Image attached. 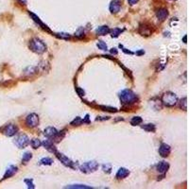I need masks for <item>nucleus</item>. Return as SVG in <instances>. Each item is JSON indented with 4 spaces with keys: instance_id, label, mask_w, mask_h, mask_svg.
Listing matches in <instances>:
<instances>
[{
    "instance_id": "nucleus-7",
    "label": "nucleus",
    "mask_w": 189,
    "mask_h": 189,
    "mask_svg": "<svg viewBox=\"0 0 189 189\" xmlns=\"http://www.w3.org/2000/svg\"><path fill=\"white\" fill-rule=\"evenodd\" d=\"M17 131H18L17 127H16L15 125H13V124H9V125H7L5 127L3 133H4V134L6 135V136L11 137V136H13V135H15L16 133H17Z\"/></svg>"
},
{
    "instance_id": "nucleus-35",
    "label": "nucleus",
    "mask_w": 189,
    "mask_h": 189,
    "mask_svg": "<svg viewBox=\"0 0 189 189\" xmlns=\"http://www.w3.org/2000/svg\"><path fill=\"white\" fill-rule=\"evenodd\" d=\"M138 1H139V0H128L129 4H130V5H131V6L134 5V4H136Z\"/></svg>"
},
{
    "instance_id": "nucleus-26",
    "label": "nucleus",
    "mask_w": 189,
    "mask_h": 189,
    "mask_svg": "<svg viewBox=\"0 0 189 189\" xmlns=\"http://www.w3.org/2000/svg\"><path fill=\"white\" fill-rule=\"evenodd\" d=\"M142 129H144L147 131H152V133H154V131H155V125H153V124H147V125L142 126Z\"/></svg>"
},
{
    "instance_id": "nucleus-4",
    "label": "nucleus",
    "mask_w": 189,
    "mask_h": 189,
    "mask_svg": "<svg viewBox=\"0 0 189 189\" xmlns=\"http://www.w3.org/2000/svg\"><path fill=\"white\" fill-rule=\"evenodd\" d=\"M81 172L83 173H91V172H94L98 168V164L96 161H91V162H86L83 165L80 166Z\"/></svg>"
},
{
    "instance_id": "nucleus-5",
    "label": "nucleus",
    "mask_w": 189,
    "mask_h": 189,
    "mask_svg": "<svg viewBox=\"0 0 189 189\" xmlns=\"http://www.w3.org/2000/svg\"><path fill=\"white\" fill-rule=\"evenodd\" d=\"M30 138H28V135H26V134H20L14 140V144L19 147V149H25V147L30 144Z\"/></svg>"
},
{
    "instance_id": "nucleus-22",
    "label": "nucleus",
    "mask_w": 189,
    "mask_h": 189,
    "mask_svg": "<svg viewBox=\"0 0 189 189\" xmlns=\"http://www.w3.org/2000/svg\"><path fill=\"white\" fill-rule=\"evenodd\" d=\"M142 122H143V119H142L140 116H134V117L131 118L130 124L133 125V126H136V125L141 124Z\"/></svg>"
},
{
    "instance_id": "nucleus-21",
    "label": "nucleus",
    "mask_w": 189,
    "mask_h": 189,
    "mask_svg": "<svg viewBox=\"0 0 189 189\" xmlns=\"http://www.w3.org/2000/svg\"><path fill=\"white\" fill-rule=\"evenodd\" d=\"M31 144V147H33L34 150H37L38 147H40L41 146H42V142H41L39 139H37V138H34V139H32L31 142H30Z\"/></svg>"
},
{
    "instance_id": "nucleus-3",
    "label": "nucleus",
    "mask_w": 189,
    "mask_h": 189,
    "mask_svg": "<svg viewBox=\"0 0 189 189\" xmlns=\"http://www.w3.org/2000/svg\"><path fill=\"white\" fill-rule=\"evenodd\" d=\"M162 103L166 107H173L177 104L178 97L175 94L171 92H166L162 96Z\"/></svg>"
},
{
    "instance_id": "nucleus-10",
    "label": "nucleus",
    "mask_w": 189,
    "mask_h": 189,
    "mask_svg": "<svg viewBox=\"0 0 189 189\" xmlns=\"http://www.w3.org/2000/svg\"><path fill=\"white\" fill-rule=\"evenodd\" d=\"M110 11L112 12V13H117V12L120 11L121 9V3L119 0H113L112 2L110 4Z\"/></svg>"
},
{
    "instance_id": "nucleus-30",
    "label": "nucleus",
    "mask_w": 189,
    "mask_h": 189,
    "mask_svg": "<svg viewBox=\"0 0 189 189\" xmlns=\"http://www.w3.org/2000/svg\"><path fill=\"white\" fill-rule=\"evenodd\" d=\"M56 37H58L59 39H64V40H68L70 38V35L68 33H64V32H61V33H56Z\"/></svg>"
},
{
    "instance_id": "nucleus-12",
    "label": "nucleus",
    "mask_w": 189,
    "mask_h": 189,
    "mask_svg": "<svg viewBox=\"0 0 189 189\" xmlns=\"http://www.w3.org/2000/svg\"><path fill=\"white\" fill-rule=\"evenodd\" d=\"M156 16H157L158 20H160V21H165L168 16V11L165 8H161V9L157 10V11H156Z\"/></svg>"
},
{
    "instance_id": "nucleus-36",
    "label": "nucleus",
    "mask_w": 189,
    "mask_h": 189,
    "mask_svg": "<svg viewBox=\"0 0 189 189\" xmlns=\"http://www.w3.org/2000/svg\"><path fill=\"white\" fill-rule=\"evenodd\" d=\"M83 123H89L90 122L89 121V116H88V114H86L85 119H83Z\"/></svg>"
},
{
    "instance_id": "nucleus-32",
    "label": "nucleus",
    "mask_w": 189,
    "mask_h": 189,
    "mask_svg": "<svg viewBox=\"0 0 189 189\" xmlns=\"http://www.w3.org/2000/svg\"><path fill=\"white\" fill-rule=\"evenodd\" d=\"M25 183L28 184V188H31V189H34L35 186L33 184V181L30 180V179H26L25 180Z\"/></svg>"
},
{
    "instance_id": "nucleus-6",
    "label": "nucleus",
    "mask_w": 189,
    "mask_h": 189,
    "mask_svg": "<svg viewBox=\"0 0 189 189\" xmlns=\"http://www.w3.org/2000/svg\"><path fill=\"white\" fill-rule=\"evenodd\" d=\"M26 124L30 128H34V127L38 126L39 124V116L36 114L32 113L30 114H28L26 118Z\"/></svg>"
},
{
    "instance_id": "nucleus-40",
    "label": "nucleus",
    "mask_w": 189,
    "mask_h": 189,
    "mask_svg": "<svg viewBox=\"0 0 189 189\" xmlns=\"http://www.w3.org/2000/svg\"><path fill=\"white\" fill-rule=\"evenodd\" d=\"M144 53H145V51H143V50H142V51H139V52H137L136 54H137V55H141V54H144Z\"/></svg>"
},
{
    "instance_id": "nucleus-41",
    "label": "nucleus",
    "mask_w": 189,
    "mask_h": 189,
    "mask_svg": "<svg viewBox=\"0 0 189 189\" xmlns=\"http://www.w3.org/2000/svg\"><path fill=\"white\" fill-rule=\"evenodd\" d=\"M183 43H186V36L183 37Z\"/></svg>"
},
{
    "instance_id": "nucleus-13",
    "label": "nucleus",
    "mask_w": 189,
    "mask_h": 189,
    "mask_svg": "<svg viewBox=\"0 0 189 189\" xmlns=\"http://www.w3.org/2000/svg\"><path fill=\"white\" fill-rule=\"evenodd\" d=\"M17 170H18L17 166H10L9 167L7 168L5 174H4V176H3V179L5 180V179H8V178L12 177V176H13V175L16 173V172H17Z\"/></svg>"
},
{
    "instance_id": "nucleus-39",
    "label": "nucleus",
    "mask_w": 189,
    "mask_h": 189,
    "mask_svg": "<svg viewBox=\"0 0 189 189\" xmlns=\"http://www.w3.org/2000/svg\"><path fill=\"white\" fill-rule=\"evenodd\" d=\"M19 2L21 3V4H23V5H26V4H27V0H19Z\"/></svg>"
},
{
    "instance_id": "nucleus-25",
    "label": "nucleus",
    "mask_w": 189,
    "mask_h": 189,
    "mask_svg": "<svg viewBox=\"0 0 189 189\" xmlns=\"http://www.w3.org/2000/svg\"><path fill=\"white\" fill-rule=\"evenodd\" d=\"M102 111H105V112H111V113H116L117 109L116 108H113V107H108V106H98Z\"/></svg>"
},
{
    "instance_id": "nucleus-33",
    "label": "nucleus",
    "mask_w": 189,
    "mask_h": 189,
    "mask_svg": "<svg viewBox=\"0 0 189 189\" xmlns=\"http://www.w3.org/2000/svg\"><path fill=\"white\" fill-rule=\"evenodd\" d=\"M76 92L78 93L80 97H83L85 94V92L83 91V89H80V88H76Z\"/></svg>"
},
{
    "instance_id": "nucleus-37",
    "label": "nucleus",
    "mask_w": 189,
    "mask_h": 189,
    "mask_svg": "<svg viewBox=\"0 0 189 189\" xmlns=\"http://www.w3.org/2000/svg\"><path fill=\"white\" fill-rule=\"evenodd\" d=\"M108 119H110V117H108V116H107V117H102V118L101 117H97L96 120H108Z\"/></svg>"
},
{
    "instance_id": "nucleus-9",
    "label": "nucleus",
    "mask_w": 189,
    "mask_h": 189,
    "mask_svg": "<svg viewBox=\"0 0 189 189\" xmlns=\"http://www.w3.org/2000/svg\"><path fill=\"white\" fill-rule=\"evenodd\" d=\"M170 151H171L170 147L168 145H166V144H165V143H163L159 147V154L164 158L167 157V156L170 154Z\"/></svg>"
},
{
    "instance_id": "nucleus-20",
    "label": "nucleus",
    "mask_w": 189,
    "mask_h": 189,
    "mask_svg": "<svg viewBox=\"0 0 189 189\" xmlns=\"http://www.w3.org/2000/svg\"><path fill=\"white\" fill-rule=\"evenodd\" d=\"M65 188H73V189H90L92 188L91 186H87L84 185V184H71V185H68Z\"/></svg>"
},
{
    "instance_id": "nucleus-15",
    "label": "nucleus",
    "mask_w": 189,
    "mask_h": 189,
    "mask_svg": "<svg viewBox=\"0 0 189 189\" xmlns=\"http://www.w3.org/2000/svg\"><path fill=\"white\" fill-rule=\"evenodd\" d=\"M139 33L143 36H150L152 31H151V28L150 26H147V25H141L140 28H139Z\"/></svg>"
},
{
    "instance_id": "nucleus-24",
    "label": "nucleus",
    "mask_w": 189,
    "mask_h": 189,
    "mask_svg": "<svg viewBox=\"0 0 189 189\" xmlns=\"http://www.w3.org/2000/svg\"><path fill=\"white\" fill-rule=\"evenodd\" d=\"M52 163H53V160L51 158H48V157L43 158L40 161L41 165H44V166H50V165H52Z\"/></svg>"
},
{
    "instance_id": "nucleus-34",
    "label": "nucleus",
    "mask_w": 189,
    "mask_h": 189,
    "mask_svg": "<svg viewBox=\"0 0 189 189\" xmlns=\"http://www.w3.org/2000/svg\"><path fill=\"white\" fill-rule=\"evenodd\" d=\"M119 47H120L122 48L123 52L126 53V54H130V55H131V54H133V52H131V51H130V50H127V49L123 47V46H121V44H120V46H119Z\"/></svg>"
},
{
    "instance_id": "nucleus-8",
    "label": "nucleus",
    "mask_w": 189,
    "mask_h": 189,
    "mask_svg": "<svg viewBox=\"0 0 189 189\" xmlns=\"http://www.w3.org/2000/svg\"><path fill=\"white\" fill-rule=\"evenodd\" d=\"M55 154H56V156H57V158H58L60 161H61V163H63V165L65 166H68V167H74L73 166V162L71 161L70 159H69L68 157H66L65 155H63V153H59V152H55Z\"/></svg>"
},
{
    "instance_id": "nucleus-27",
    "label": "nucleus",
    "mask_w": 189,
    "mask_h": 189,
    "mask_svg": "<svg viewBox=\"0 0 189 189\" xmlns=\"http://www.w3.org/2000/svg\"><path fill=\"white\" fill-rule=\"evenodd\" d=\"M180 107L183 111H186L187 110V98L186 97H183V99H181V101H180Z\"/></svg>"
},
{
    "instance_id": "nucleus-29",
    "label": "nucleus",
    "mask_w": 189,
    "mask_h": 189,
    "mask_svg": "<svg viewBox=\"0 0 189 189\" xmlns=\"http://www.w3.org/2000/svg\"><path fill=\"white\" fill-rule=\"evenodd\" d=\"M83 123V119H81L80 116H78V117H76L74 120L71 122V125L72 126H80V125H81Z\"/></svg>"
},
{
    "instance_id": "nucleus-18",
    "label": "nucleus",
    "mask_w": 189,
    "mask_h": 189,
    "mask_svg": "<svg viewBox=\"0 0 189 189\" xmlns=\"http://www.w3.org/2000/svg\"><path fill=\"white\" fill-rule=\"evenodd\" d=\"M130 174V171L127 169V168L121 167L119 168L117 173H116V178L117 179H125L126 177H128Z\"/></svg>"
},
{
    "instance_id": "nucleus-28",
    "label": "nucleus",
    "mask_w": 189,
    "mask_h": 189,
    "mask_svg": "<svg viewBox=\"0 0 189 189\" xmlns=\"http://www.w3.org/2000/svg\"><path fill=\"white\" fill-rule=\"evenodd\" d=\"M32 158V154L30 153V152H26V153H24V155H23V158H22V162L23 163H28L30 160Z\"/></svg>"
},
{
    "instance_id": "nucleus-2",
    "label": "nucleus",
    "mask_w": 189,
    "mask_h": 189,
    "mask_svg": "<svg viewBox=\"0 0 189 189\" xmlns=\"http://www.w3.org/2000/svg\"><path fill=\"white\" fill-rule=\"evenodd\" d=\"M30 48L31 51H33L37 54H42L47 50V46L43 41L38 38H33L30 42Z\"/></svg>"
},
{
    "instance_id": "nucleus-1",
    "label": "nucleus",
    "mask_w": 189,
    "mask_h": 189,
    "mask_svg": "<svg viewBox=\"0 0 189 189\" xmlns=\"http://www.w3.org/2000/svg\"><path fill=\"white\" fill-rule=\"evenodd\" d=\"M119 98H120V101L123 104H133L134 102H136L138 100L137 96L131 90L129 89H125L119 94Z\"/></svg>"
},
{
    "instance_id": "nucleus-42",
    "label": "nucleus",
    "mask_w": 189,
    "mask_h": 189,
    "mask_svg": "<svg viewBox=\"0 0 189 189\" xmlns=\"http://www.w3.org/2000/svg\"><path fill=\"white\" fill-rule=\"evenodd\" d=\"M172 1H173V0H172Z\"/></svg>"
},
{
    "instance_id": "nucleus-11",
    "label": "nucleus",
    "mask_w": 189,
    "mask_h": 189,
    "mask_svg": "<svg viewBox=\"0 0 189 189\" xmlns=\"http://www.w3.org/2000/svg\"><path fill=\"white\" fill-rule=\"evenodd\" d=\"M30 15L31 17H32V19H33V21H34L35 23H37V24H38L39 26H40L41 28H43V30H47V31H48V32H51V30H49V28H48V27L47 26L46 24H44V23H43L42 21H41V19H40V18H39L38 16H37L36 14L32 13V12H30Z\"/></svg>"
},
{
    "instance_id": "nucleus-14",
    "label": "nucleus",
    "mask_w": 189,
    "mask_h": 189,
    "mask_svg": "<svg viewBox=\"0 0 189 189\" xmlns=\"http://www.w3.org/2000/svg\"><path fill=\"white\" fill-rule=\"evenodd\" d=\"M156 168H157V171L159 172V173H162V174H165L166 172L168 170V168H169V164L165 162V161H162V162H160L157 166H156Z\"/></svg>"
},
{
    "instance_id": "nucleus-38",
    "label": "nucleus",
    "mask_w": 189,
    "mask_h": 189,
    "mask_svg": "<svg viewBox=\"0 0 189 189\" xmlns=\"http://www.w3.org/2000/svg\"><path fill=\"white\" fill-rule=\"evenodd\" d=\"M111 53H112V54L116 55L118 52H117V50H116V48H112V50H111Z\"/></svg>"
},
{
    "instance_id": "nucleus-17",
    "label": "nucleus",
    "mask_w": 189,
    "mask_h": 189,
    "mask_svg": "<svg viewBox=\"0 0 189 189\" xmlns=\"http://www.w3.org/2000/svg\"><path fill=\"white\" fill-rule=\"evenodd\" d=\"M42 145H44V149H47L48 151H50V152H54L55 153L57 151L54 144H53V142L50 141V140H46L44 143H42Z\"/></svg>"
},
{
    "instance_id": "nucleus-31",
    "label": "nucleus",
    "mask_w": 189,
    "mask_h": 189,
    "mask_svg": "<svg viewBox=\"0 0 189 189\" xmlns=\"http://www.w3.org/2000/svg\"><path fill=\"white\" fill-rule=\"evenodd\" d=\"M97 47L99 48V49H101V50H107L108 49V47H107V44L103 42V41H98V43L97 44Z\"/></svg>"
},
{
    "instance_id": "nucleus-16",
    "label": "nucleus",
    "mask_w": 189,
    "mask_h": 189,
    "mask_svg": "<svg viewBox=\"0 0 189 189\" xmlns=\"http://www.w3.org/2000/svg\"><path fill=\"white\" fill-rule=\"evenodd\" d=\"M57 133H58V130L55 128H53V127H47V128L44 130V135L47 136V138H53L57 134Z\"/></svg>"
},
{
    "instance_id": "nucleus-19",
    "label": "nucleus",
    "mask_w": 189,
    "mask_h": 189,
    "mask_svg": "<svg viewBox=\"0 0 189 189\" xmlns=\"http://www.w3.org/2000/svg\"><path fill=\"white\" fill-rule=\"evenodd\" d=\"M111 30L109 28V27L107 26H101V27H98L96 30V33L97 35H100V36H103V35H106L110 33Z\"/></svg>"
},
{
    "instance_id": "nucleus-23",
    "label": "nucleus",
    "mask_w": 189,
    "mask_h": 189,
    "mask_svg": "<svg viewBox=\"0 0 189 189\" xmlns=\"http://www.w3.org/2000/svg\"><path fill=\"white\" fill-rule=\"evenodd\" d=\"M123 31H124V30H121V28H114L113 30H111L110 32L112 33V37H114V38H116V37H118L119 35H120Z\"/></svg>"
}]
</instances>
